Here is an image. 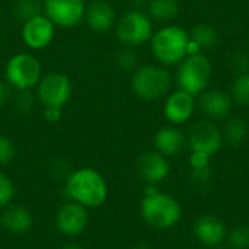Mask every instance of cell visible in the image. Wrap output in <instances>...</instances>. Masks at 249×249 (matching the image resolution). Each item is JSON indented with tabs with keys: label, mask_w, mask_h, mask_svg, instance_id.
<instances>
[{
	"label": "cell",
	"mask_w": 249,
	"mask_h": 249,
	"mask_svg": "<svg viewBox=\"0 0 249 249\" xmlns=\"http://www.w3.org/2000/svg\"><path fill=\"white\" fill-rule=\"evenodd\" d=\"M66 194L71 201H76L86 209H95L107 201L108 184L96 169L80 168L67 177Z\"/></svg>",
	"instance_id": "cell-1"
},
{
	"label": "cell",
	"mask_w": 249,
	"mask_h": 249,
	"mask_svg": "<svg viewBox=\"0 0 249 249\" xmlns=\"http://www.w3.org/2000/svg\"><path fill=\"white\" fill-rule=\"evenodd\" d=\"M190 34L177 25H168L153 32L152 53L163 66H178L190 54Z\"/></svg>",
	"instance_id": "cell-2"
},
{
	"label": "cell",
	"mask_w": 249,
	"mask_h": 249,
	"mask_svg": "<svg viewBox=\"0 0 249 249\" xmlns=\"http://www.w3.org/2000/svg\"><path fill=\"white\" fill-rule=\"evenodd\" d=\"M142 219L156 231H168L178 225L182 217V207L177 198L158 191L153 196L143 197L140 204Z\"/></svg>",
	"instance_id": "cell-3"
},
{
	"label": "cell",
	"mask_w": 249,
	"mask_h": 249,
	"mask_svg": "<svg viewBox=\"0 0 249 249\" xmlns=\"http://www.w3.org/2000/svg\"><path fill=\"white\" fill-rule=\"evenodd\" d=\"M212 74H213V66L209 57L203 53H196V54H188L178 64L175 79H177L178 89L196 98L209 88Z\"/></svg>",
	"instance_id": "cell-4"
},
{
	"label": "cell",
	"mask_w": 249,
	"mask_h": 249,
	"mask_svg": "<svg viewBox=\"0 0 249 249\" xmlns=\"http://www.w3.org/2000/svg\"><path fill=\"white\" fill-rule=\"evenodd\" d=\"M171 88L172 76L163 66H142L131 76V90L143 101H158L166 96Z\"/></svg>",
	"instance_id": "cell-5"
},
{
	"label": "cell",
	"mask_w": 249,
	"mask_h": 249,
	"mask_svg": "<svg viewBox=\"0 0 249 249\" xmlns=\"http://www.w3.org/2000/svg\"><path fill=\"white\" fill-rule=\"evenodd\" d=\"M4 76L6 82L16 90H31L39 83L42 69L35 55L29 53H18L7 60Z\"/></svg>",
	"instance_id": "cell-6"
},
{
	"label": "cell",
	"mask_w": 249,
	"mask_h": 249,
	"mask_svg": "<svg viewBox=\"0 0 249 249\" xmlns=\"http://www.w3.org/2000/svg\"><path fill=\"white\" fill-rule=\"evenodd\" d=\"M153 35L152 18L140 9H133L117 22V36L125 47H140Z\"/></svg>",
	"instance_id": "cell-7"
},
{
	"label": "cell",
	"mask_w": 249,
	"mask_h": 249,
	"mask_svg": "<svg viewBox=\"0 0 249 249\" xmlns=\"http://www.w3.org/2000/svg\"><path fill=\"white\" fill-rule=\"evenodd\" d=\"M187 146L191 152H201L209 156H213L223 146L222 130L209 118L198 120L193 123L187 133Z\"/></svg>",
	"instance_id": "cell-8"
},
{
	"label": "cell",
	"mask_w": 249,
	"mask_h": 249,
	"mask_svg": "<svg viewBox=\"0 0 249 249\" xmlns=\"http://www.w3.org/2000/svg\"><path fill=\"white\" fill-rule=\"evenodd\" d=\"M73 86L70 79L63 73H48L36 85V98L44 107L64 108L70 101Z\"/></svg>",
	"instance_id": "cell-9"
},
{
	"label": "cell",
	"mask_w": 249,
	"mask_h": 249,
	"mask_svg": "<svg viewBox=\"0 0 249 249\" xmlns=\"http://www.w3.org/2000/svg\"><path fill=\"white\" fill-rule=\"evenodd\" d=\"M44 15L58 28H74L86 12L85 0H42Z\"/></svg>",
	"instance_id": "cell-10"
},
{
	"label": "cell",
	"mask_w": 249,
	"mask_h": 249,
	"mask_svg": "<svg viewBox=\"0 0 249 249\" xmlns=\"http://www.w3.org/2000/svg\"><path fill=\"white\" fill-rule=\"evenodd\" d=\"M55 25L47 15H36L22 25V39L31 50H44L54 39Z\"/></svg>",
	"instance_id": "cell-11"
},
{
	"label": "cell",
	"mask_w": 249,
	"mask_h": 249,
	"mask_svg": "<svg viewBox=\"0 0 249 249\" xmlns=\"http://www.w3.org/2000/svg\"><path fill=\"white\" fill-rule=\"evenodd\" d=\"M198 108L206 118L212 121H225L231 117L233 101L231 93L222 89H206L198 95Z\"/></svg>",
	"instance_id": "cell-12"
},
{
	"label": "cell",
	"mask_w": 249,
	"mask_h": 249,
	"mask_svg": "<svg viewBox=\"0 0 249 249\" xmlns=\"http://www.w3.org/2000/svg\"><path fill=\"white\" fill-rule=\"evenodd\" d=\"M88 225V210L76 201L64 203L55 213V228L66 236L80 235Z\"/></svg>",
	"instance_id": "cell-13"
},
{
	"label": "cell",
	"mask_w": 249,
	"mask_h": 249,
	"mask_svg": "<svg viewBox=\"0 0 249 249\" xmlns=\"http://www.w3.org/2000/svg\"><path fill=\"white\" fill-rule=\"evenodd\" d=\"M196 107L194 96L178 89L168 95L163 105V115L172 125H181L191 120Z\"/></svg>",
	"instance_id": "cell-14"
},
{
	"label": "cell",
	"mask_w": 249,
	"mask_h": 249,
	"mask_svg": "<svg viewBox=\"0 0 249 249\" xmlns=\"http://www.w3.org/2000/svg\"><path fill=\"white\" fill-rule=\"evenodd\" d=\"M193 233L201 245L216 248L226 241L228 229L219 217L212 214H203L196 219L193 225Z\"/></svg>",
	"instance_id": "cell-15"
},
{
	"label": "cell",
	"mask_w": 249,
	"mask_h": 249,
	"mask_svg": "<svg viewBox=\"0 0 249 249\" xmlns=\"http://www.w3.org/2000/svg\"><path fill=\"white\" fill-rule=\"evenodd\" d=\"M137 171L146 184L158 185L169 177L171 165L168 162V158L160 155L159 152H144L137 160Z\"/></svg>",
	"instance_id": "cell-16"
},
{
	"label": "cell",
	"mask_w": 249,
	"mask_h": 249,
	"mask_svg": "<svg viewBox=\"0 0 249 249\" xmlns=\"http://www.w3.org/2000/svg\"><path fill=\"white\" fill-rule=\"evenodd\" d=\"M86 23L95 32H107L117 23V15L112 4L107 0H93L86 6Z\"/></svg>",
	"instance_id": "cell-17"
},
{
	"label": "cell",
	"mask_w": 249,
	"mask_h": 249,
	"mask_svg": "<svg viewBox=\"0 0 249 249\" xmlns=\"http://www.w3.org/2000/svg\"><path fill=\"white\" fill-rule=\"evenodd\" d=\"M155 149L160 155L171 158L184 152L187 147V134L175 125L160 128L153 139Z\"/></svg>",
	"instance_id": "cell-18"
},
{
	"label": "cell",
	"mask_w": 249,
	"mask_h": 249,
	"mask_svg": "<svg viewBox=\"0 0 249 249\" xmlns=\"http://www.w3.org/2000/svg\"><path fill=\"white\" fill-rule=\"evenodd\" d=\"M32 223L34 219L31 212L22 206L9 204L1 213V226L13 235L26 233L32 228Z\"/></svg>",
	"instance_id": "cell-19"
},
{
	"label": "cell",
	"mask_w": 249,
	"mask_h": 249,
	"mask_svg": "<svg viewBox=\"0 0 249 249\" xmlns=\"http://www.w3.org/2000/svg\"><path fill=\"white\" fill-rule=\"evenodd\" d=\"M188 34L191 41L190 54L209 51L219 44V31L209 23H198Z\"/></svg>",
	"instance_id": "cell-20"
},
{
	"label": "cell",
	"mask_w": 249,
	"mask_h": 249,
	"mask_svg": "<svg viewBox=\"0 0 249 249\" xmlns=\"http://www.w3.org/2000/svg\"><path fill=\"white\" fill-rule=\"evenodd\" d=\"M220 130L223 143H226L231 147L242 146L249 136L248 123L239 115H231L229 118H226Z\"/></svg>",
	"instance_id": "cell-21"
},
{
	"label": "cell",
	"mask_w": 249,
	"mask_h": 249,
	"mask_svg": "<svg viewBox=\"0 0 249 249\" xmlns=\"http://www.w3.org/2000/svg\"><path fill=\"white\" fill-rule=\"evenodd\" d=\"M147 15L160 22L174 20L181 12L179 0H149L147 3Z\"/></svg>",
	"instance_id": "cell-22"
},
{
	"label": "cell",
	"mask_w": 249,
	"mask_h": 249,
	"mask_svg": "<svg viewBox=\"0 0 249 249\" xmlns=\"http://www.w3.org/2000/svg\"><path fill=\"white\" fill-rule=\"evenodd\" d=\"M231 96L233 104L241 107H249V71L239 73L232 82Z\"/></svg>",
	"instance_id": "cell-23"
},
{
	"label": "cell",
	"mask_w": 249,
	"mask_h": 249,
	"mask_svg": "<svg viewBox=\"0 0 249 249\" xmlns=\"http://www.w3.org/2000/svg\"><path fill=\"white\" fill-rule=\"evenodd\" d=\"M44 4L41 0H18L13 6V15L18 20L26 22L28 19L41 15Z\"/></svg>",
	"instance_id": "cell-24"
},
{
	"label": "cell",
	"mask_w": 249,
	"mask_h": 249,
	"mask_svg": "<svg viewBox=\"0 0 249 249\" xmlns=\"http://www.w3.org/2000/svg\"><path fill=\"white\" fill-rule=\"evenodd\" d=\"M226 242L231 249H249V225H238L229 231Z\"/></svg>",
	"instance_id": "cell-25"
},
{
	"label": "cell",
	"mask_w": 249,
	"mask_h": 249,
	"mask_svg": "<svg viewBox=\"0 0 249 249\" xmlns=\"http://www.w3.org/2000/svg\"><path fill=\"white\" fill-rule=\"evenodd\" d=\"M190 185L193 190L203 193L209 188V185L212 184L213 179V172L210 169V166L207 168H200V169H191L190 172Z\"/></svg>",
	"instance_id": "cell-26"
},
{
	"label": "cell",
	"mask_w": 249,
	"mask_h": 249,
	"mask_svg": "<svg viewBox=\"0 0 249 249\" xmlns=\"http://www.w3.org/2000/svg\"><path fill=\"white\" fill-rule=\"evenodd\" d=\"M137 54L131 50V47H125L117 54V64L124 71H133L137 69Z\"/></svg>",
	"instance_id": "cell-27"
},
{
	"label": "cell",
	"mask_w": 249,
	"mask_h": 249,
	"mask_svg": "<svg viewBox=\"0 0 249 249\" xmlns=\"http://www.w3.org/2000/svg\"><path fill=\"white\" fill-rule=\"evenodd\" d=\"M15 197V185L12 179L0 172V209L7 207Z\"/></svg>",
	"instance_id": "cell-28"
},
{
	"label": "cell",
	"mask_w": 249,
	"mask_h": 249,
	"mask_svg": "<svg viewBox=\"0 0 249 249\" xmlns=\"http://www.w3.org/2000/svg\"><path fill=\"white\" fill-rule=\"evenodd\" d=\"M15 153L16 150L13 142L9 137L0 134V166L10 163L15 158Z\"/></svg>",
	"instance_id": "cell-29"
},
{
	"label": "cell",
	"mask_w": 249,
	"mask_h": 249,
	"mask_svg": "<svg viewBox=\"0 0 249 249\" xmlns=\"http://www.w3.org/2000/svg\"><path fill=\"white\" fill-rule=\"evenodd\" d=\"M34 96L29 90H19L18 96L15 98V108L20 114H28L32 109Z\"/></svg>",
	"instance_id": "cell-30"
},
{
	"label": "cell",
	"mask_w": 249,
	"mask_h": 249,
	"mask_svg": "<svg viewBox=\"0 0 249 249\" xmlns=\"http://www.w3.org/2000/svg\"><path fill=\"white\" fill-rule=\"evenodd\" d=\"M210 159H212V156H209L206 153L191 152V155H190V166H191V169L207 168V166H210Z\"/></svg>",
	"instance_id": "cell-31"
},
{
	"label": "cell",
	"mask_w": 249,
	"mask_h": 249,
	"mask_svg": "<svg viewBox=\"0 0 249 249\" xmlns=\"http://www.w3.org/2000/svg\"><path fill=\"white\" fill-rule=\"evenodd\" d=\"M232 67L236 71V74L239 73H247L249 71V55L247 53H238L233 55L232 58Z\"/></svg>",
	"instance_id": "cell-32"
},
{
	"label": "cell",
	"mask_w": 249,
	"mask_h": 249,
	"mask_svg": "<svg viewBox=\"0 0 249 249\" xmlns=\"http://www.w3.org/2000/svg\"><path fill=\"white\" fill-rule=\"evenodd\" d=\"M63 115V108L57 107H44V118L48 123H57L61 120Z\"/></svg>",
	"instance_id": "cell-33"
},
{
	"label": "cell",
	"mask_w": 249,
	"mask_h": 249,
	"mask_svg": "<svg viewBox=\"0 0 249 249\" xmlns=\"http://www.w3.org/2000/svg\"><path fill=\"white\" fill-rule=\"evenodd\" d=\"M10 85L7 82L0 80V108H3L10 99H12V90Z\"/></svg>",
	"instance_id": "cell-34"
},
{
	"label": "cell",
	"mask_w": 249,
	"mask_h": 249,
	"mask_svg": "<svg viewBox=\"0 0 249 249\" xmlns=\"http://www.w3.org/2000/svg\"><path fill=\"white\" fill-rule=\"evenodd\" d=\"M64 249H85V248H82V247H79V245H69V247H66Z\"/></svg>",
	"instance_id": "cell-35"
},
{
	"label": "cell",
	"mask_w": 249,
	"mask_h": 249,
	"mask_svg": "<svg viewBox=\"0 0 249 249\" xmlns=\"http://www.w3.org/2000/svg\"><path fill=\"white\" fill-rule=\"evenodd\" d=\"M133 249H150L149 247H146V245H137V247H134Z\"/></svg>",
	"instance_id": "cell-36"
},
{
	"label": "cell",
	"mask_w": 249,
	"mask_h": 249,
	"mask_svg": "<svg viewBox=\"0 0 249 249\" xmlns=\"http://www.w3.org/2000/svg\"><path fill=\"white\" fill-rule=\"evenodd\" d=\"M0 225H1V214H0Z\"/></svg>",
	"instance_id": "cell-37"
}]
</instances>
